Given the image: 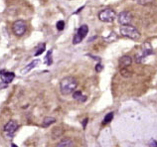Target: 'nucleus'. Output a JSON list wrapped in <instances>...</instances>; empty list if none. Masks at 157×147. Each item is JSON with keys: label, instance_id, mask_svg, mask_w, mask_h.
<instances>
[{"label": "nucleus", "instance_id": "1", "mask_svg": "<svg viewBox=\"0 0 157 147\" xmlns=\"http://www.w3.org/2000/svg\"><path fill=\"white\" fill-rule=\"evenodd\" d=\"M78 87V81L74 77H66L60 83V91L62 95H71Z\"/></svg>", "mask_w": 157, "mask_h": 147}, {"label": "nucleus", "instance_id": "2", "mask_svg": "<svg viewBox=\"0 0 157 147\" xmlns=\"http://www.w3.org/2000/svg\"><path fill=\"white\" fill-rule=\"evenodd\" d=\"M121 34L127 38L132 40H138L140 38V32L136 29L134 26L127 24V25H121Z\"/></svg>", "mask_w": 157, "mask_h": 147}, {"label": "nucleus", "instance_id": "3", "mask_svg": "<svg viewBox=\"0 0 157 147\" xmlns=\"http://www.w3.org/2000/svg\"><path fill=\"white\" fill-rule=\"evenodd\" d=\"M115 14L114 10L110 9V8H105V9L101 10L100 13H98V19L101 20V22H105V23H109L113 22L115 19Z\"/></svg>", "mask_w": 157, "mask_h": 147}, {"label": "nucleus", "instance_id": "4", "mask_svg": "<svg viewBox=\"0 0 157 147\" xmlns=\"http://www.w3.org/2000/svg\"><path fill=\"white\" fill-rule=\"evenodd\" d=\"M12 30H13V33L18 36V37H21L23 36L24 34L26 33L27 31V24L26 22L24 21V20H17V21H15L13 26H12Z\"/></svg>", "mask_w": 157, "mask_h": 147}, {"label": "nucleus", "instance_id": "5", "mask_svg": "<svg viewBox=\"0 0 157 147\" xmlns=\"http://www.w3.org/2000/svg\"><path fill=\"white\" fill-rule=\"evenodd\" d=\"M88 33H89V27H88V25H82L80 28H78V30L76 33V35L74 36L73 44L77 45L78 43H81L82 41L84 40L85 37L88 35Z\"/></svg>", "mask_w": 157, "mask_h": 147}, {"label": "nucleus", "instance_id": "6", "mask_svg": "<svg viewBox=\"0 0 157 147\" xmlns=\"http://www.w3.org/2000/svg\"><path fill=\"white\" fill-rule=\"evenodd\" d=\"M18 129V123L16 122L15 120H9L7 123L4 125V128H3V131L4 134L7 136V137H12L14 135V133L16 130Z\"/></svg>", "mask_w": 157, "mask_h": 147}, {"label": "nucleus", "instance_id": "7", "mask_svg": "<svg viewBox=\"0 0 157 147\" xmlns=\"http://www.w3.org/2000/svg\"><path fill=\"white\" fill-rule=\"evenodd\" d=\"M117 20L118 23L121 25H127V24H130L132 21V16L130 14V12L128 11H122L118 14L117 16Z\"/></svg>", "mask_w": 157, "mask_h": 147}, {"label": "nucleus", "instance_id": "8", "mask_svg": "<svg viewBox=\"0 0 157 147\" xmlns=\"http://www.w3.org/2000/svg\"><path fill=\"white\" fill-rule=\"evenodd\" d=\"M15 77V74L11 72H6V71H1V80L4 84H10L13 79Z\"/></svg>", "mask_w": 157, "mask_h": 147}, {"label": "nucleus", "instance_id": "9", "mask_svg": "<svg viewBox=\"0 0 157 147\" xmlns=\"http://www.w3.org/2000/svg\"><path fill=\"white\" fill-rule=\"evenodd\" d=\"M132 64V59L129 56H122L121 59H119V66L121 68L124 67H129Z\"/></svg>", "mask_w": 157, "mask_h": 147}, {"label": "nucleus", "instance_id": "10", "mask_svg": "<svg viewBox=\"0 0 157 147\" xmlns=\"http://www.w3.org/2000/svg\"><path fill=\"white\" fill-rule=\"evenodd\" d=\"M38 64H39V60H33L30 64H28L25 68H23V70H21V72H20V73H21L22 75H25V74L29 73L31 70H33L34 68H36V66Z\"/></svg>", "mask_w": 157, "mask_h": 147}, {"label": "nucleus", "instance_id": "11", "mask_svg": "<svg viewBox=\"0 0 157 147\" xmlns=\"http://www.w3.org/2000/svg\"><path fill=\"white\" fill-rule=\"evenodd\" d=\"M73 99L78 100V101H80V103H85V101L86 100V96L81 91H78V92H73Z\"/></svg>", "mask_w": 157, "mask_h": 147}, {"label": "nucleus", "instance_id": "12", "mask_svg": "<svg viewBox=\"0 0 157 147\" xmlns=\"http://www.w3.org/2000/svg\"><path fill=\"white\" fill-rule=\"evenodd\" d=\"M58 147H73L74 146V141L70 138H65V139L61 140L59 143L57 144Z\"/></svg>", "mask_w": 157, "mask_h": 147}, {"label": "nucleus", "instance_id": "13", "mask_svg": "<svg viewBox=\"0 0 157 147\" xmlns=\"http://www.w3.org/2000/svg\"><path fill=\"white\" fill-rule=\"evenodd\" d=\"M55 122H56V119L54 117L47 116V117L44 118V120L42 122V126H43V127H49V126H50L51 124L55 123Z\"/></svg>", "mask_w": 157, "mask_h": 147}, {"label": "nucleus", "instance_id": "14", "mask_svg": "<svg viewBox=\"0 0 157 147\" xmlns=\"http://www.w3.org/2000/svg\"><path fill=\"white\" fill-rule=\"evenodd\" d=\"M63 133H64V130L61 127H56V128H54L53 131H52V137L54 138V139H56V138L61 137Z\"/></svg>", "mask_w": 157, "mask_h": 147}, {"label": "nucleus", "instance_id": "15", "mask_svg": "<svg viewBox=\"0 0 157 147\" xmlns=\"http://www.w3.org/2000/svg\"><path fill=\"white\" fill-rule=\"evenodd\" d=\"M121 75L123 77H129L132 76V71L129 70L127 67H124V68H121Z\"/></svg>", "mask_w": 157, "mask_h": 147}, {"label": "nucleus", "instance_id": "16", "mask_svg": "<svg viewBox=\"0 0 157 147\" xmlns=\"http://www.w3.org/2000/svg\"><path fill=\"white\" fill-rule=\"evenodd\" d=\"M113 112H109V113H107L106 115L105 116L104 118V121H102V123L104 124H107V123H109V122L113 120Z\"/></svg>", "mask_w": 157, "mask_h": 147}, {"label": "nucleus", "instance_id": "17", "mask_svg": "<svg viewBox=\"0 0 157 147\" xmlns=\"http://www.w3.org/2000/svg\"><path fill=\"white\" fill-rule=\"evenodd\" d=\"M45 64H47V65H50L52 64V62H53V60H52V50H49L48 52H47V56H46V58H45Z\"/></svg>", "mask_w": 157, "mask_h": 147}, {"label": "nucleus", "instance_id": "18", "mask_svg": "<svg viewBox=\"0 0 157 147\" xmlns=\"http://www.w3.org/2000/svg\"><path fill=\"white\" fill-rule=\"evenodd\" d=\"M45 49H46V47H45V44H40V46L38 47V49H37V51L35 53V56H39L41 54H43V52H45Z\"/></svg>", "mask_w": 157, "mask_h": 147}, {"label": "nucleus", "instance_id": "19", "mask_svg": "<svg viewBox=\"0 0 157 147\" xmlns=\"http://www.w3.org/2000/svg\"><path fill=\"white\" fill-rule=\"evenodd\" d=\"M154 0H137V3L140 5H149Z\"/></svg>", "mask_w": 157, "mask_h": 147}, {"label": "nucleus", "instance_id": "20", "mask_svg": "<svg viewBox=\"0 0 157 147\" xmlns=\"http://www.w3.org/2000/svg\"><path fill=\"white\" fill-rule=\"evenodd\" d=\"M56 27H57V29L59 30V31H62V30L64 29V27H65V22L62 21V20H61V21H58Z\"/></svg>", "mask_w": 157, "mask_h": 147}, {"label": "nucleus", "instance_id": "21", "mask_svg": "<svg viewBox=\"0 0 157 147\" xmlns=\"http://www.w3.org/2000/svg\"><path fill=\"white\" fill-rule=\"evenodd\" d=\"M96 71H97L98 73H100V72L102 71V66H101V64H98L97 66H96Z\"/></svg>", "mask_w": 157, "mask_h": 147}, {"label": "nucleus", "instance_id": "22", "mask_svg": "<svg viewBox=\"0 0 157 147\" xmlns=\"http://www.w3.org/2000/svg\"><path fill=\"white\" fill-rule=\"evenodd\" d=\"M149 146H156L157 147V142L155 140H151L149 142Z\"/></svg>", "mask_w": 157, "mask_h": 147}, {"label": "nucleus", "instance_id": "23", "mask_svg": "<svg viewBox=\"0 0 157 147\" xmlns=\"http://www.w3.org/2000/svg\"><path fill=\"white\" fill-rule=\"evenodd\" d=\"M86 123H88V118H85L84 121H82V127L86 128Z\"/></svg>", "mask_w": 157, "mask_h": 147}]
</instances>
